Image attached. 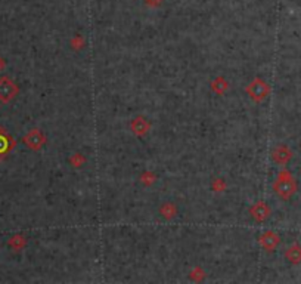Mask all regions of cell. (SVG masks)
<instances>
[{
	"mask_svg": "<svg viewBox=\"0 0 301 284\" xmlns=\"http://www.w3.org/2000/svg\"><path fill=\"white\" fill-rule=\"evenodd\" d=\"M273 188L276 191V194L284 198V200H288L291 198L296 191H297V184H296V179L294 176L288 172V170H282L279 175H278V179L276 182L273 184Z\"/></svg>",
	"mask_w": 301,
	"mask_h": 284,
	"instance_id": "6da1fadb",
	"label": "cell"
},
{
	"mask_svg": "<svg viewBox=\"0 0 301 284\" xmlns=\"http://www.w3.org/2000/svg\"><path fill=\"white\" fill-rule=\"evenodd\" d=\"M247 92L250 94V96L254 99V101H263L269 92H270V88L266 82L260 80V79H256L247 89Z\"/></svg>",
	"mask_w": 301,
	"mask_h": 284,
	"instance_id": "7a4b0ae2",
	"label": "cell"
},
{
	"mask_svg": "<svg viewBox=\"0 0 301 284\" xmlns=\"http://www.w3.org/2000/svg\"><path fill=\"white\" fill-rule=\"evenodd\" d=\"M16 94H18L16 85L9 77H1L0 79V101L1 102H9L10 99L15 98Z\"/></svg>",
	"mask_w": 301,
	"mask_h": 284,
	"instance_id": "3957f363",
	"label": "cell"
},
{
	"mask_svg": "<svg viewBox=\"0 0 301 284\" xmlns=\"http://www.w3.org/2000/svg\"><path fill=\"white\" fill-rule=\"evenodd\" d=\"M279 241H281L279 235L275 234L273 231H267V232H264V234L260 237V244H261L267 252H272L273 249H276L278 244H279Z\"/></svg>",
	"mask_w": 301,
	"mask_h": 284,
	"instance_id": "277c9868",
	"label": "cell"
},
{
	"mask_svg": "<svg viewBox=\"0 0 301 284\" xmlns=\"http://www.w3.org/2000/svg\"><path fill=\"white\" fill-rule=\"evenodd\" d=\"M24 142L27 144V147H30L31 150H39L43 144H44V136L42 135L40 130H31L25 138Z\"/></svg>",
	"mask_w": 301,
	"mask_h": 284,
	"instance_id": "5b68a950",
	"label": "cell"
},
{
	"mask_svg": "<svg viewBox=\"0 0 301 284\" xmlns=\"http://www.w3.org/2000/svg\"><path fill=\"white\" fill-rule=\"evenodd\" d=\"M291 157H293V153L285 145H279L273 151V160L279 165H287L291 160Z\"/></svg>",
	"mask_w": 301,
	"mask_h": 284,
	"instance_id": "8992f818",
	"label": "cell"
},
{
	"mask_svg": "<svg viewBox=\"0 0 301 284\" xmlns=\"http://www.w3.org/2000/svg\"><path fill=\"white\" fill-rule=\"evenodd\" d=\"M251 213H253L254 219H257V221L261 222V221H264V219H267V218L270 216V207H267L266 203L258 201V203L253 207Z\"/></svg>",
	"mask_w": 301,
	"mask_h": 284,
	"instance_id": "52a82bcc",
	"label": "cell"
},
{
	"mask_svg": "<svg viewBox=\"0 0 301 284\" xmlns=\"http://www.w3.org/2000/svg\"><path fill=\"white\" fill-rule=\"evenodd\" d=\"M285 258L293 262V264H300L301 262V246L299 243L293 244L287 252H285Z\"/></svg>",
	"mask_w": 301,
	"mask_h": 284,
	"instance_id": "ba28073f",
	"label": "cell"
},
{
	"mask_svg": "<svg viewBox=\"0 0 301 284\" xmlns=\"http://www.w3.org/2000/svg\"><path fill=\"white\" fill-rule=\"evenodd\" d=\"M133 129H134V132H136V133L143 135V133L148 130V123H146L143 118H136V120H134V123H133Z\"/></svg>",
	"mask_w": 301,
	"mask_h": 284,
	"instance_id": "9c48e42d",
	"label": "cell"
},
{
	"mask_svg": "<svg viewBox=\"0 0 301 284\" xmlns=\"http://www.w3.org/2000/svg\"><path fill=\"white\" fill-rule=\"evenodd\" d=\"M7 147H9V142H7V139L0 133V154H3L6 150H7Z\"/></svg>",
	"mask_w": 301,
	"mask_h": 284,
	"instance_id": "30bf717a",
	"label": "cell"
},
{
	"mask_svg": "<svg viewBox=\"0 0 301 284\" xmlns=\"http://www.w3.org/2000/svg\"><path fill=\"white\" fill-rule=\"evenodd\" d=\"M3 68H4V61H3V59L0 58V71H1Z\"/></svg>",
	"mask_w": 301,
	"mask_h": 284,
	"instance_id": "8fae6325",
	"label": "cell"
}]
</instances>
